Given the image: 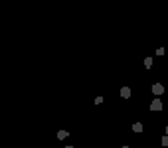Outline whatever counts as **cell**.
Listing matches in <instances>:
<instances>
[{"mask_svg": "<svg viewBox=\"0 0 168 148\" xmlns=\"http://www.w3.org/2000/svg\"><path fill=\"white\" fill-rule=\"evenodd\" d=\"M152 93H154L156 97H160V95L164 93V85H162V83H154V85H152Z\"/></svg>", "mask_w": 168, "mask_h": 148, "instance_id": "obj_1", "label": "cell"}, {"mask_svg": "<svg viewBox=\"0 0 168 148\" xmlns=\"http://www.w3.org/2000/svg\"><path fill=\"white\" fill-rule=\"evenodd\" d=\"M150 111H162V101L160 99H154L150 103Z\"/></svg>", "mask_w": 168, "mask_h": 148, "instance_id": "obj_2", "label": "cell"}, {"mask_svg": "<svg viewBox=\"0 0 168 148\" xmlns=\"http://www.w3.org/2000/svg\"><path fill=\"white\" fill-rule=\"evenodd\" d=\"M121 97H125V99L130 97V89H128V87H123V89H121Z\"/></svg>", "mask_w": 168, "mask_h": 148, "instance_id": "obj_3", "label": "cell"}, {"mask_svg": "<svg viewBox=\"0 0 168 148\" xmlns=\"http://www.w3.org/2000/svg\"><path fill=\"white\" fill-rule=\"evenodd\" d=\"M132 130H134V132H142V124H140V122H134V124H132Z\"/></svg>", "mask_w": 168, "mask_h": 148, "instance_id": "obj_4", "label": "cell"}, {"mask_svg": "<svg viewBox=\"0 0 168 148\" xmlns=\"http://www.w3.org/2000/svg\"><path fill=\"white\" fill-rule=\"evenodd\" d=\"M67 134H69L67 130H59V132H57V138H59V140H63V138H67Z\"/></svg>", "mask_w": 168, "mask_h": 148, "instance_id": "obj_5", "label": "cell"}, {"mask_svg": "<svg viewBox=\"0 0 168 148\" xmlns=\"http://www.w3.org/2000/svg\"><path fill=\"white\" fill-rule=\"evenodd\" d=\"M144 67H146V69L152 67V57H146V59H144Z\"/></svg>", "mask_w": 168, "mask_h": 148, "instance_id": "obj_6", "label": "cell"}, {"mask_svg": "<svg viewBox=\"0 0 168 148\" xmlns=\"http://www.w3.org/2000/svg\"><path fill=\"white\" fill-rule=\"evenodd\" d=\"M162 146L168 148V136H162Z\"/></svg>", "mask_w": 168, "mask_h": 148, "instance_id": "obj_7", "label": "cell"}, {"mask_svg": "<svg viewBox=\"0 0 168 148\" xmlns=\"http://www.w3.org/2000/svg\"><path fill=\"white\" fill-rule=\"evenodd\" d=\"M166 136H168V126H166Z\"/></svg>", "mask_w": 168, "mask_h": 148, "instance_id": "obj_8", "label": "cell"}, {"mask_svg": "<svg viewBox=\"0 0 168 148\" xmlns=\"http://www.w3.org/2000/svg\"><path fill=\"white\" fill-rule=\"evenodd\" d=\"M65 148H75V146H65Z\"/></svg>", "mask_w": 168, "mask_h": 148, "instance_id": "obj_9", "label": "cell"}, {"mask_svg": "<svg viewBox=\"0 0 168 148\" xmlns=\"http://www.w3.org/2000/svg\"><path fill=\"white\" fill-rule=\"evenodd\" d=\"M123 148H128V146H123Z\"/></svg>", "mask_w": 168, "mask_h": 148, "instance_id": "obj_10", "label": "cell"}]
</instances>
